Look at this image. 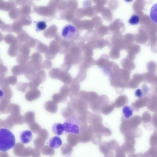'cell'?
<instances>
[{
    "mask_svg": "<svg viewBox=\"0 0 157 157\" xmlns=\"http://www.w3.org/2000/svg\"><path fill=\"white\" fill-rule=\"evenodd\" d=\"M15 145V138L12 132L6 128H0V151H6Z\"/></svg>",
    "mask_w": 157,
    "mask_h": 157,
    "instance_id": "6da1fadb",
    "label": "cell"
},
{
    "mask_svg": "<svg viewBox=\"0 0 157 157\" xmlns=\"http://www.w3.org/2000/svg\"><path fill=\"white\" fill-rule=\"evenodd\" d=\"M66 133L78 134L79 132L80 125L77 116L67 119L63 124Z\"/></svg>",
    "mask_w": 157,
    "mask_h": 157,
    "instance_id": "7a4b0ae2",
    "label": "cell"
},
{
    "mask_svg": "<svg viewBox=\"0 0 157 157\" xmlns=\"http://www.w3.org/2000/svg\"><path fill=\"white\" fill-rule=\"evenodd\" d=\"M109 102L107 96L105 95L99 96L93 101L88 105L92 111L97 113H101V109L103 106Z\"/></svg>",
    "mask_w": 157,
    "mask_h": 157,
    "instance_id": "3957f363",
    "label": "cell"
},
{
    "mask_svg": "<svg viewBox=\"0 0 157 157\" xmlns=\"http://www.w3.org/2000/svg\"><path fill=\"white\" fill-rule=\"evenodd\" d=\"M76 32V29L74 25L70 24H67L63 28L61 35L66 39L71 40L75 36Z\"/></svg>",
    "mask_w": 157,
    "mask_h": 157,
    "instance_id": "277c9868",
    "label": "cell"
},
{
    "mask_svg": "<svg viewBox=\"0 0 157 157\" xmlns=\"http://www.w3.org/2000/svg\"><path fill=\"white\" fill-rule=\"evenodd\" d=\"M150 100V94L136 100L131 104L132 108L134 111L138 112L140 109L147 106Z\"/></svg>",
    "mask_w": 157,
    "mask_h": 157,
    "instance_id": "5b68a950",
    "label": "cell"
},
{
    "mask_svg": "<svg viewBox=\"0 0 157 157\" xmlns=\"http://www.w3.org/2000/svg\"><path fill=\"white\" fill-rule=\"evenodd\" d=\"M46 78L45 72L43 70L38 72L35 78L31 83V86L33 88H37L44 81Z\"/></svg>",
    "mask_w": 157,
    "mask_h": 157,
    "instance_id": "8992f818",
    "label": "cell"
},
{
    "mask_svg": "<svg viewBox=\"0 0 157 157\" xmlns=\"http://www.w3.org/2000/svg\"><path fill=\"white\" fill-rule=\"evenodd\" d=\"M143 77L142 74H136L132 76V79L129 81L128 88L132 89H136L139 86V84L143 82Z\"/></svg>",
    "mask_w": 157,
    "mask_h": 157,
    "instance_id": "52a82bcc",
    "label": "cell"
},
{
    "mask_svg": "<svg viewBox=\"0 0 157 157\" xmlns=\"http://www.w3.org/2000/svg\"><path fill=\"white\" fill-rule=\"evenodd\" d=\"M93 114L91 112L86 111L81 114L78 115L77 117L79 121L80 126L87 125Z\"/></svg>",
    "mask_w": 157,
    "mask_h": 157,
    "instance_id": "ba28073f",
    "label": "cell"
},
{
    "mask_svg": "<svg viewBox=\"0 0 157 157\" xmlns=\"http://www.w3.org/2000/svg\"><path fill=\"white\" fill-rule=\"evenodd\" d=\"M148 110L152 112H156L157 110V95L150 94V100L147 105Z\"/></svg>",
    "mask_w": 157,
    "mask_h": 157,
    "instance_id": "9c48e42d",
    "label": "cell"
},
{
    "mask_svg": "<svg viewBox=\"0 0 157 157\" xmlns=\"http://www.w3.org/2000/svg\"><path fill=\"white\" fill-rule=\"evenodd\" d=\"M142 75L143 77V82L149 83L152 85H157V77L155 74L147 72Z\"/></svg>",
    "mask_w": 157,
    "mask_h": 157,
    "instance_id": "30bf717a",
    "label": "cell"
},
{
    "mask_svg": "<svg viewBox=\"0 0 157 157\" xmlns=\"http://www.w3.org/2000/svg\"><path fill=\"white\" fill-rule=\"evenodd\" d=\"M65 85H69L71 83L72 78L70 74L67 71H61L58 79Z\"/></svg>",
    "mask_w": 157,
    "mask_h": 157,
    "instance_id": "8fae6325",
    "label": "cell"
},
{
    "mask_svg": "<svg viewBox=\"0 0 157 157\" xmlns=\"http://www.w3.org/2000/svg\"><path fill=\"white\" fill-rule=\"evenodd\" d=\"M76 102L78 115L81 114L87 111L89 105L86 102L82 100H78Z\"/></svg>",
    "mask_w": 157,
    "mask_h": 157,
    "instance_id": "7c38bea8",
    "label": "cell"
},
{
    "mask_svg": "<svg viewBox=\"0 0 157 157\" xmlns=\"http://www.w3.org/2000/svg\"><path fill=\"white\" fill-rule=\"evenodd\" d=\"M33 135L31 131L25 130L21 132L20 135L21 141L23 144H26L30 142L32 140Z\"/></svg>",
    "mask_w": 157,
    "mask_h": 157,
    "instance_id": "4fadbf2b",
    "label": "cell"
},
{
    "mask_svg": "<svg viewBox=\"0 0 157 157\" xmlns=\"http://www.w3.org/2000/svg\"><path fill=\"white\" fill-rule=\"evenodd\" d=\"M44 107L47 111L52 113H55L58 109L57 105L52 101L49 100L46 102L44 105Z\"/></svg>",
    "mask_w": 157,
    "mask_h": 157,
    "instance_id": "5bb4252c",
    "label": "cell"
},
{
    "mask_svg": "<svg viewBox=\"0 0 157 157\" xmlns=\"http://www.w3.org/2000/svg\"><path fill=\"white\" fill-rule=\"evenodd\" d=\"M128 102V98L125 95H121L118 97L114 102L115 107L120 108L126 105Z\"/></svg>",
    "mask_w": 157,
    "mask_h": 157,
    "instance_id": "9a60e30c",
    "label": "cell"
},
{
    "mask_svg": "<svg viewBox=\"0 0 157 157\" xmlns=\"http://www.w3.org/2000/svg\"><path fill=\"white\" fill-rule=\"evenodd\" d=\"M66 139L68 144L72 147L76 146L80 142L78 134H68Z\"/></svg>",
    "mask_w": 157,
    "mask_h": 157,
    "instance_id": "2e32d148",
    "label": "cell"
},
{
    "mask_svg": "<svg viewBox=\"0 0 157 157\" xmlns=\"http://www.w3.org/2000/svg\"><path fill=\"white\" fill-rule=\"evenodd\" d=\"M115 107L114 102L109 101L103 106L101 113L105 115H108L112 112Z\"/></svg>",
    "mask_w": 157,
    "mask_h": 157,
    "instance_id": "e0dca14e",
    "label": "cell"
},
{
    "mask_svg": "<svg viewBox=\"0 0 157 157\" xmlns=\"http://www.w3.org/2000/svg\"><path fill=\"white\" fill-rule=\"evenodd\" d=\"M61 139L58 136H55L50 139V146L53 149L57 148L60 147L62 145Z\"/></svg>",
    "mask_w": 157,
    "mask_h": 157,
    "instance_id": "ac0fdd59",
    "label": "cell"
},
{
    "mask_svg": "<svg viewBox=\"0 0 157 157\" xmlns=\"http://www.w3.org/2000/svg\"><path fill=\"white\" fill-rule=\"evenodd\" d=\"M79 83L75 78L72 79V81L70 84V87L69 88L71 93L76 94L79 93L80 90Z\"/></svg>",
    "mask_w": 157,
    "mask_h": 157,
    "instance_id": "d6986e66",
    "label": "cell"
},
{
    "mask_svg": "<svg viewBox=\"0 0 157 157\" xmlns=\"http://www.w3.org/2000/svg\"><path fill=\"white\" fill-rule=\"evenodd\" d=\"M53 132L55 135L58 136L61 135L63 132L64 128L63 125L60 123L54 124L52 128Z\"/></svg>",
    "mask_w": 157,
    "mask_h": 157,
    "instance_id": "ffe728a7",
    "label": "cell"
},
{
    "mask_svg": "<svg viewBox=\"0 0 157 157\" xmlns=\"http://www.w3.org/2000/svg\"><path fill=\"white\" fill-rule=\"evenodd\" d=\"M73 148L68 144H63L61 147V151L62 154L66 156H69L72 154Z\"/></svg>",
    "mask_w": 157,
    "mask_h": 157,
    "instance_id": "44dd1931",
    "label": "cell"
},
{
    "mask_svg": "<svg viewBox=\"0 0 157 157\" xmlns=\"http://www.w3.org/2000/svg\"><path fill=\"white\" fill-rule=\"evenodd\" d=\"M123 117L126 119L130 118L132 116L133 113V109L132 108L129 106H124L123 108Z\"/></svg>",
    "mask_w": 157,
    "mask_h": 157,
    "instance_id": "7402d4cb",
    "label": "cell"
},
{
    "mask_svg": "<svg viewBox=\"0 0 157 157\" xmlns=\"http://www.w3.org/2000/svg\"><path fill=\"white\" fill-rule=\"evenodd\" d=\"M41 153L44 155L52 156L55 154L54 150L49 146L46 145L41 149Z\"/></svg>",
    "mask_w": 157,
    "mask_h": 157,
    "instance_id": "603a6c76",
    "label": "cell"
},
{
    "mask_svg": "<svg viewBox=\"0 0 157 157\" xmlns=\"http://www.w3.org/2000/svg\"><path fill=\"white\" fill-rule=\"evenodd\" d=\"M70 93V89L69 86L67 85H64L61 88L59 93L63 97L67 99V97Z\"/></svg>",
    "mask_w": 157,
    "mask_h": 157,
    "instance_id": "cb8c5ba5",
    "label": "cell"
},
{
    "mask_svg": "<svg viewBox=\"0 0 157 157\" xmlns=\"http://www.w3.org/2000/svg\"><path fill=\"white\" fill-rule=\"evenodd\" d=\"M36 31L39 32L44 30L47 28L46 22L44 20L36 22Z\"/></svg>",
    "mask_w": 157,
    "mask_h": 157,
    "instance_id": "d4e9b609",
    "label": "cell"
},
{
    "mask_svg": "<svg viewBox=\"0 0 157 157\" xmlns=\"http://www.w3.org/2000/svg\"><path fill=\"white\" fill-rule=\"evenodd\" d=\"M41 95L40 90L35 89L31 90L29 93V98L30 101H33L39 98Z\"/></svg>",
    "mask_w": 157,
    "mask_h": 157,
    "instance_id": "484cf974",
    "label": "cell"
},
{
    "mask_svg": "<svg viewBox=\"0 0 157 157\" xmlns=\"http://www.w3.org/2000/svg\"><path fill=\"white\" fill-rule=\"evenodd\" d=\"M52 101L56 104L65 102L66 99L63 97L59 93L54 94L52 96Z\"/></svg>",
    "mask_w": 157,
    "mask_h": 157,
    "instance_id": "4316f807",
    "label": "cell"
},
{
    "mask_svg": "<svg viewBox=\"0 0 157 157\" xmlns=\"http://www.w3.org/2000/svg\"><path fill=\"white\" fill-rule=\"evenodd\" d=\"M49 136L48 132L44 128L41 129L37 134L38 137L45 141L48 138Z\"/></svg>",
    "mask_w": 157,
    "mask_h": 157,
    "instance_id": "83f0119b",
    "label": "cell"
},
{
    "mask_svg": "<svg viewBox=\"0 0 157 157\" xmlns=\"http://www.w3.org/2000/svg\"><path fill=\"white\" fill-rule=\"evenodd\" d=\"M61 71L58 68L52 69L49 71V75L52 78L58 79Z\"/></svg>",
    "mask_w": 157,
    "mask_h": 157,
    "instance_id": "f1b7e54d",
    "label": "cell"
},
{
    "mask_svg": "<svg viewBox=\"0 0 157 157\" xmlns=\"http://www.w3.org/2000/svg\"><path fill=\"white\" fill-rule=\"evenodd\" d=\"M45 143V141L38 137L35 139L34 140V144L35 147L39 149H41Z\"/></svg>",
    "mask_w": 157,
    "mask_h": 157,
    "instance_id": "f546056e",
    "label": "cell"
},
{
    "mask_svg": "<svg viewBox=\"0 0 157 157\" xmlns=\"http://www.w3.org/2000/svg\"><path fill=\"white\" fill-rule=\"evenodd\" d=\"M86 77V71L81 70L79 72L75 78L80 83L83 82Z\"/></svg>",
    "mask_w": 157,
    "mask_h": 157,
    "instance_id": "4dcf8cb0",
    "label": "cell"
},
{
    "mask_svg": "<svg viewBox=\"0 0 157 157\" xmlns=\"http://www.w3.org/2000/svg\"><path fill=\"white\" fill-rule=\"evenodd\" d=\"M140 19L137 15L134 14L132 15L128 21V23L132 25H136L139 23Z\"/></svg>",
    "mask_w": 157,
    "mask_h": 157,
    "instance_id": "1f68e13d",
    "label": "cell"
},
{
    "mask_svg": "<svg viewBox=\"0 0 157 157\" xmlns=\"http://www.w3.org/2000/svg\"><path fill=\"white\" fill-rule=\"evenodd\" d=\"M141 118L144 122H149L151 121L152 117L148 111H145L143 113Z\"/></svg>",
    "mask_w": 157,
    "mask_h": 157,
    "instance_id": "d6a6232c",
    "label": "cell"
},
{
    "mask_svg": "<svg viewBox=\"0 0 157 157\" xmlns=\"http://www.w3.org/2000/svg\"><path fill=\"white\" fill-rule=\"evenodd\" d=\"M30 129L33 133H37L41 129V127L38 123L34 122L31 125Z\"/></svg>",
    "mask_w": 157,
    "mask_h": 157,
    "instance_id": "836d02e7",
    "label": "cell"
},
{
    "mask_svg": "<svg viewBox=\"0 0 157 157\" xmlns=\"http://www.w3.org/2000/svg\"><path fill=\"white\" fill-rule=\"evenodd\" d=\"M149 90V87L146 84H144L142 85L141 90L144 96L147 94Z\"/></svg>",
    "mask_w": 157,
    "mask_h": 157,
    "instance_id": "e575fe53",
    "label": "cell"
},
{
    "mask_svg": "<svg viewBox=\"0 0 157 157\" xmlns=\"http://www.w3.org/2000/svg\"><path fill=\"white\" fill-rule=\"evenodd\" d=\"M40 151L39 149L34 148L33 150L32 157H40Z\"/></svg>",
    "mask_w": 157,
    "mask_h": 157,
    "instance_id": "d590c367",
    "label": "cell"
},
{
    "mask_svg": "<svg viewBox=\"0 0 157 157\" xmlns=\"http://www.w3.org/2000/svg\"><path fill=\"white\" fill-rule=\"evenodd\" d=\"M135 96L138 98H141L144 96L141 91V89H138L136 90L135 93Z\"/></svg>",
    "mask_w": 157,
    "mask_h": 157,
    "instance_id": "8d00e7d4",
    "label": "cell"
},
{
    "mask_svg": "<svg viewBox=\"0 0 157 157\" xmlns=\"http://www.w3.org/2000/svg\"><path fill=\"white\" fill-rule=\"evenodd\" d=\"M4 96V93L3 91L0 89V100L3 98Z\"/></svg>",
    "mask_w": 157,
    "mask_h": 157,
    "instance_id": "74e56055",
    "label": "cell"
}]
</instances>
